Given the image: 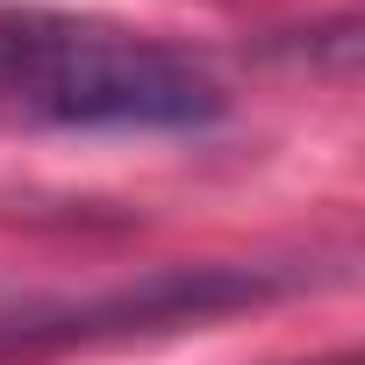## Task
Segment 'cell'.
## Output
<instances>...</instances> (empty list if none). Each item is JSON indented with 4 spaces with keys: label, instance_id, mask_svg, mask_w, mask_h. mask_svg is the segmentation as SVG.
<instances>
[{
    "label": "cell",
    "instance_id": "obj_2",
    "mask_svg": "<svg viewBox=\"0 0 365 365\" xmlns=\"http://www.w3.org/2000/svg\"><path fill=\"white\" fill-rule=\"evenodd\" d=\"M301 365H358L351 351H336V358H301Z\"/></svg>",
    "mask_w": 365,
    "mask_h": 365
},
{
    "label": "cell",
    "instance_id": "obj_3",
    "mask_svg": "<svg viewBox=\"0 0 365 365\" xmlns=\"http://www.w3.org/2000/svg\"><path fill=\"white\" fill-rule=\"evenodd\" d=\"M0 308H8V301H0Z\"/></svg>",
    "mask_w": 365,
    "mask_h": 365
},
{
    "label": "cell",
    "instance_id": "obj_1",
    "mask_svg": "<svg viewBox=\"0 0 365 365\" xmlns=\"http://www.w3.org/2000/svg\"><path fill=\"white\" fill-rule=\"evenodd\" d=\"M222 79L143 29L0 0V115L43 129L187 136L222 122Z\"/></svg>",
    "mask_w": 365,
    "mask_h": 365
}]
</instances>
